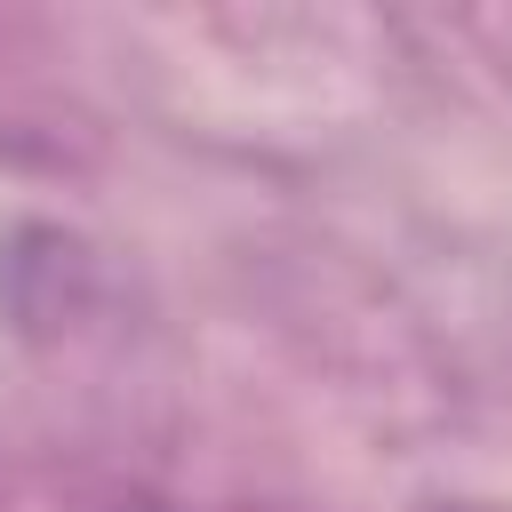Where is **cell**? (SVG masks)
Listing matches in <instances>:
<instances>
[{
    "label": "cell",
    "mask_w": 512,
    "mask_h": 512,
    "mask_svg": "<svg viewBox=\"0 0 512 512\" xmlns=\"http://www.w3.org/2000/svg\"><path fill=\"white\" fill-rule=\"evenodd\" d=\"M136 512H160V504H136Z\"/></svg>",
    "instance_id": "1"
}]
</instances>
